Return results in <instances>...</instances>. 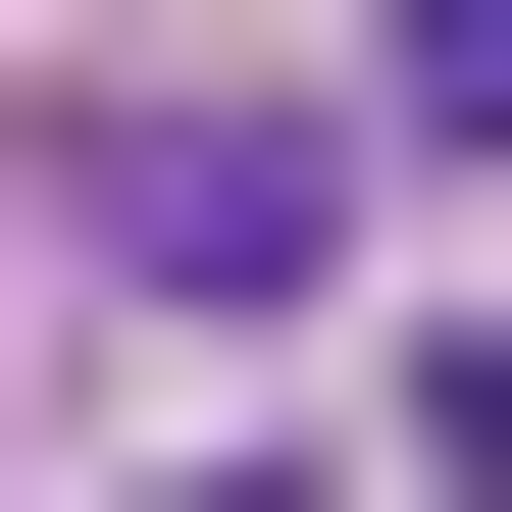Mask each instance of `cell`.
Listing matches in <instances>:
<instances>
[{"label":"cell","instance_id":"1","mask_svg":"<svg viewBox=\"0 0 512 512\" xmlns=\"http://www.w3.org/2000/svg\"><path fill=\"white\" fill-rule=\"evenodd\" d=\"M52 256H103V308H308V256H359V103H52Z\"/></svg>","mask_w":512,"mask_h":512},{"label":"cell","instance_id":"2","mask_svg":"<svg viewBox=\"0 0 512 512\" xmlns=\"http://www.w3.org/2000/svg\"><path fill=\"white\" fill-rule=\"evenodd\" d=\"M410 154H512V0H410Z\"/></svg>","mask_w":512,"mask_h":512}]
</instances>
